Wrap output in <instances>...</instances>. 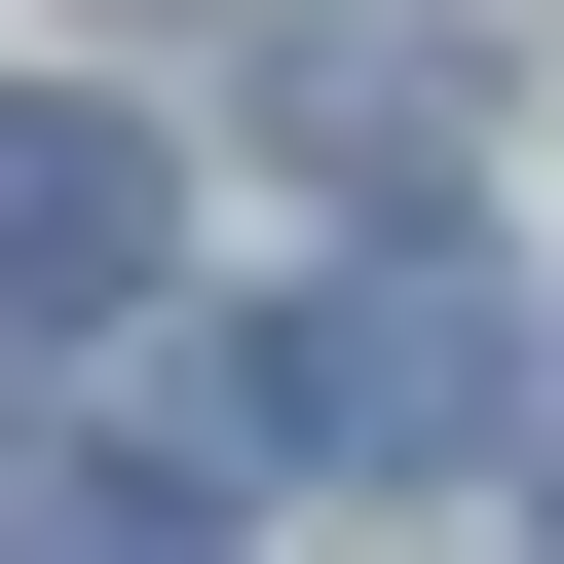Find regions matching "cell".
Instances as JSON below:
<instances>
[{"label":"cell","mask_w":564,"mask_h":564,"mask_svg":"<svg viewBox=\"0 0 564 564\" xmlns=\"http://www.w3.org/2000/svg\"><path fill=\"white\" fill-rule=\"evenodd\" d=\"M263 113H302L339 188H414V151H452V39H263Z\"/></svg>","instance_id":"cell-3"},{"label":"cell","mask_w":564,"mask_h":564,"mask_svg":"<svg viewBox=\"0 0 564 564\" xmlns=\"http://www.w3.org/2000/svg\"><path fill=\"white\" fill-rule=\"evenodd\" d=\"M489 414H527V339H489V263H452V226H377L339 302H263V339H226V452H339V489H452Z\"/></svg>","instance_id":"cell-1"},{"label":"cell","mask_w":564,"mask_h":564,"mask_svg":"<svg viewBox=\"0 0 564 564\" xmlns=\"http://www.w3.org/2000/svg\"><path fill=\"white\" fill-rule=\"evenodd\" d=\"M39 564H226V527H188V489H76V527H39Z\"/></svg>","instance_id":"cell-4"},{"label":"cell","mask_w":564,"mask_h":564,"mask_svg":"<svg viewBox=\"0 0 564 564\" xmlns=\"http://www.w3.org/2000/svg\"><path fill=\"white\" fill-rule=\"evenodd\" d=\"M151 226H188V188H151L113 76H0V339H113V302H151Z\"/></svg>","instance_id":"cell-2"}]
</instances>
